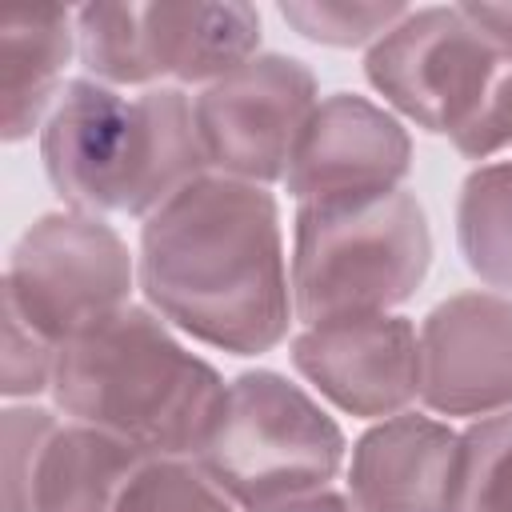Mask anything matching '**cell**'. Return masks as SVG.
<instances>
[{
    "mask_svg": "<svg viewBox=\"0 0 512 512\" xmlns=\"http://www.w3.org/2000/svg\"><path fill=\"white\" fill-rule=\"evenodd\" d=\"M460 12L480 32H488L496 44H508L512 48V4H460Z\"/></svg>",
    "mask_w": 512,
    "mask_h": 512,
    "instance_id": "7402d4cb",
    "label": "cell"
},
{
    "mask_svg": "<svg viewBox=\"0 0 512 512\" xmlns=\"http://www.w3.org/2000/svg\"><path fill=\"white\" fill-rule=\"evenodd\" d=\"M296 372L340 412L400 416L420 396V336L404 316H348L292 336Z\"/></svg>",
    "mask_w": 512,
    "mask_h": 512,
    "instance_id": "30bf717a",
    "label": "cell"
},
{
    "mask_svg": "<svg viewBox=\"0 0 512 512\" xmlns=\"http://www.w3.org/2000/svg\"><path fill=\"white\" fill-rule=\"evenodd\" d=\"M48 408H8L4 412V512H28V484L40 448L56 432Z\"/></svg>",
    "mask_w": 512,
    "mask_h": 512,
    "instance_id": "ffe728a7",
    "label": "cell"
},
{
    "mask_svg": "<svg viewBox=\"0 0 512 512\" xmlns=\"http://www.w3.org/2000/svg\"><path fill=\"white\" fill-rule=\"evenodd\" d=\"M428 264V216L404 188L300 204L288 268L292 312L304 328L388 312L416 296Z\"/></svg>",
    "mask_w": 512,
    "mask_h": 512,
    "instance_id": "5b68a950",
    "label": "cell"
},
{
    "mask_svg": "<svg viewBox=\"0 0 512 512\" xmlns=\"http://www.w3.org/2000/svg\"><path fill=\"white\" fill-rule=\"evenodd\" d=\"M48 184L72 212L152 216L208 176L196 108L180 88L120 96L100 80H68L40 128Z\"/></svg>",
    "mask_w": 512,
    "mask_h": 512,
    "instance_id": "3957f363",
    "label": "cell"
},
{
    "mask_svg": "<svg viewBox=\"0 0 512 512\" xmlns=\"http://www.w3.org/2000/svg\"><path fill=\"white\" fill-rule=\"evenodd\" d=\"M132 280L128 244L104 216L44 212L8 256L4 308L60 348L128 308Z\"/></svg>",
    "mask_w": 512,
    "mask_h": 512,
    "instance_id": "ba28073f",
    "label": "cell"
},
{
    "mask_svg": "<svg viewBox=\"0 0 512 512\" xmlns=\"http://www.w3.org/2000/svg\"><path fill=\"white\" fill-rule=\"evenodd\" d=\"M456 244L464 264L500 292H512V160L480 164L456 200Z\"/></svg>",
    "mask_w": 512,
    "mask_h": 512,
    "instance_id": "2e32d148",
    "label": "cell"
},
{
    "mask_svg": "<svg viewBox=\"0 0 512 512\" xmlns=\"http://www.w3.org/2000/svg\"><path fill=\"white\" fill-rule=\"evenodd\" d=\"M48 392L56 408L132 444L148 460H196L228 384L172 336L168 320L144 304H128L56 348Z\"/></svg>",
    "mask_w": 512,
    "mask_h": 512,
    "instance_id": "7a4b0ae2",
    "label": "cell"
},
{
    "mask_svg": "<svg viewBox=\"0 0 512 512\" xmlns=\"http://www.w3.org/2000/svg\"><path fill=\"white\" fill-rule=\"evenodd\" d=\"M52 372H56V344H48L12 308H4V376H0V392L8 400L36 396V392L52 388Z\"/></svg>",
    "mask_w": 512,
    "mask_h": 512,
    "instance_id": "44dd1931",
    "label": "cell"
},
{
    "mask_svg": "<svg viewBox=\"0 0 512 512\" xmlns=\"http://www.w3.org/2000/svg\"><path fill=\"white\" fill-rule=\"evenodd\" d=\"M116 512H232V500L196 468V460L156 456L136 468Z\"/></svg>",
    "mask_w": 512,
    "mask_h": 512,
    "instance_id": "ac0fdd59",
    "label": "cell"
},
{
    "mask_svg": "<svg viewBox=\"0 0 512 512\" xmlns=\"http://www.w3.org/2000/svg\"><path fill=\"white\" fill-rule=\"evenodd\" d=\"M456 440L448 424L416 412L372 424L352 444L348 496L356 512H448Z\"/></svg>",
    "mask_w": 512,
    "mask_h": 512,
    "instance_id": "4fadbf2b",
    "label": "cell"
},
{
    "mask_svg": "<svg viewBox=\"0 0 512 512\" xmlns=\"http://www.w3.org/2000/svg\"><path fill=\"white\" fill-rule=\"evenodd\" d=\"M316 104V76L304 60L280 52L252 56L192 100L208 168L260 188L284 180Z\"/></svg>",
    "mask_w": 512,
    "mask_h": 512,
    "instance_id": "9c48e42d",
    "label": "cell"
},
{
    "mask_svg": "<svg viewBox=\"0 0 512 512\" xmlns=\"http://www.w3.org/2000/svg\"><path fill=\"white\" fill-rule=\"evenodd\" d=\"M256 512H356L352 500L336 496V492H304V496H292V500H276L268 508H256Z\"/></svg>",
    "mask_w": 512,
    "mask_h": 512,
    "instance_id": "603a6c76",
    "label": "cell"
},
{
    "mask_svg": "<svg viewBox=\"0 0 512 512\" xmlns=\"http://www.w3.org/2000/svg\"><path fill=\"white\" fill-rule=\"evenodd\" d=\"M340 424L288 376L240 372L196 452V468L240 508L320 492L344 464Z\"/></svg>",
    "mask_w": 512,
    "mask_h": 512,
    "instance_id": "8992f818",
    "label": "cell"
},
{
    "mask_svg": "<svg viewBox=\"0 0 512 512\" xmlns=\"http://www.w3.org/2000/svg\"><path fill=\"white\" fill-rule=\"evenodd\" d=\"M0 96H4V140L16 144L44 128V112L60 100V76L76 48V12H16L0 28Z\"/></svg>",
    "mask_w": 512,
    "mask_h": 512,
    "instance_id": "9a60e30c",
    "label": "cell"
},
{
    "mask_svg": "<svg viewBox=\"0 0 512 512\" xmlns=\"http://www.w3.org/2000/svg\"><path fill=\"white\" fill-rule=\"evenodd\" d=\"M368 84L416 128L448 136L468 160L512 148V48L460 4L416 8L364 56Z\"/></svg>",
    "mask_w": 512,
    "mask_h": 512,
    "instance_id": "277c9868",
    "label": "cell"
},
{
    "mask_svg": "<svg viewBox=\"0 0 512 512\" xmlns=\"http://www.w3.org/2000/svg\"><path fill=\"white\" fill-rule=\"evenodd\" d=\"M260 48L252 4H84L76 52L88 80L144 88L156 80L216 84Z\"/></svg>",
    "mask_w": 512,
    "mask_h": 512,
    "instance_id": "52a82bcc",
    "label": "cell"
},
{
    "mask_svg": "<svg viewBox=\"0 0 512 512\" xmlns=\"http://www.w3.org/2000/svg\"><path fill=\"white\" fill-rule=\"evenodd\" d=\"M412 168L408 128L380 104L336 92L308 116L296 152L284 172V188L300 204L316 200H356L396 192Z\"/></svg>",
    "mask_w": 512,
    "mask_h": 512,
    "instance_id": "8fae6325",
    "label": "cell"
},
{
    "mask_svg": "<svg viewBox=\"0 0 512 512\" xmlns=\"http://www.w3.org/2000/svg\"><path fill=\"white\" fill-rule=\"evenodd\" d=\"M420 400L440 416L512 408V300L460 292L420 324Z\"/></svg>",
    "mask_w": 512,
    "mask_h": 512,
    "instance_id": "7c38bea8",
    "label": "cell"
},
{
    "mask_svg": "<svg viewBox=\"0 0 512 512\" xmlns=\"http://www.w3.org/2000/svg\"><path fill=\"white\" fill-rule=\"evenodd\" d=\"M136 280L160 320L232 356L272 352L296 316L276 196L216 172L144 220Z\"/></svg>",
    "mask_w": 512,
    "mask_h": 512,
    "instance_id": "6da1fadb",
    "label": "cell"
},
{
    "mask_svg": "<svg viewBox=\"0 0 512 512\" xmlns=\"http://www.w3.org/2000/svg\"><path fill=\"white\" fill-rule=\"evenodd\" d=\"M412 8L404 4H352V0H292L280 4L284 24H292L304 40L332 44V48H356L376 44L388 28H396Z\"/></svg>",
    "mask_w": 512,
    "mask_h": 512,
    "instance_id": "d6986e66",
    "label": "cell"
},
{
    "mask_svg": "<svg viewBox=\"0 0 512 512\" xmlns=\"http://www.w3.org/2000/svg\"><path fill=\"white\" fill-rule=\"evenodd\" d=\"M144 460V452L92 424H60L36 456L28 512H116Z\"/></svg>",
    "mask_w": 512,
    "mask_h": 512,
    "instance_id": "5bb4252c",
    "label": "cell"
},
{
    "mask_svg": "<svg viewBox=\"0 0 512 512\" xmlns=\"http://www.w3.org/2000/svg\"><path fill=\"white\" fill-rule=\"evenodd\" d=\"M448 512H512V408L460 432Z\"/></svg>",
    "mask_w": 512,
    "mask_h": 512,
    "instance_id": "e0dca14e",
    "label": "cell"
}]
</instances>
